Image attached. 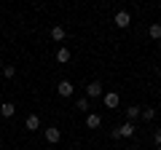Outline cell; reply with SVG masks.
I'll return each instance as SVG.
<instances>
[{
    "instance_id": "cell-2",
    "label": "cell",
    "mask_w": 161,
    "mask_h": 150,
    "mask_svg": "<svg viewBox=\"0 0 161 150\" xmlns=\"http://www.w3.org/2000/svg\"><path fill=\"white\" fill-rule=\"evenodd\" d=\"M102 102H105V107H110V110H113V107H118L121 97H118V94H115V91H108V94H105V97H102Z\"/></svg>"
},
{
    "instance_id": "cell-7",
    "label": "cell",
    "mask_w": 161,
    "mask_h": 150,
    "mask_svg": "<svg viewBox=\"0 0 161 150\" xmlns=\"http://www.w3.org/2000/svg\"><path fill=\"white\" fill-rule=\"evenodd\" d=\"M24 126H27V131H38V129H40V118H38V115L32 113V115H27Z\"/></svg>"
},
{
    "instance_id": "cell-5",
    "label": "cell",
    "mask_w": 161,
    "mask_h": 150,
    "mask_svg": "<svg viewBox=\"0 0 161 150\" xmlns=\"http://www.w3.org/2000/svg\"><path fill=\"white\" fill-rule=\"evenodd\" d=\"M86 97H102V83L99 81H92L86 86Z\"/></svg>"
},
{
    "instance_id": "cell-11",
    "label": "cell",
    "mask_w": 161,
    "mask_h": 150,
    "mask_svg": "<svg viewBox=\"0 0 161 150\" xmlns=\"http://www.w3.org/2000/svg\"><path fill=\"white\" fill-rule=\"evenodd\" d=\"M140 115H142V110H140L137 104H129V107H126V118H129V121H132V123L137 121Z\"/></svg>"
},
{
    "instance_id": "cell-16",
    "label": "cell",
    "mask_w": 161,
    "mask_h": 150,
    "mask_svg": "<svg viewBox=\"0 0 161 150\" xmlns=\"http://www.w3.org/2000/svg\"><path fill=\"white\" fill-rule=\"evenodd\" d=\"M3 75H6V78H14V75H16V67H14V64H6V67H3Z\"/></svg>"
},
{
    "instance_id": "cell-18",
    "label": "cell",
    "mask_w": 161,
    "mask_h": 150,
    "mask_svg": "<svg viewBox=\"0 0 161 150\" xmlns=\"http://www.w3.org/2000/svg\"><path fill=\"white\" fill-rule=\"evenodd\" d=\"M156 150H161V145H158V147H156Z\"/></svg>"
},
{
    "instance_id": "cell-17",
    "label": "cell",
    "mask_w": 161,
    "mask_h": 150,
    "mask_svg": "<svg viewBox=\"0 0 161 150\" xmlns=\"http://www.w3.org/2000/svg\"><path fill=\"white\" fill-rule=\"evenodd\" d=\"M153 139H156V145H161V129H156V134H153Z\"/></svg>"
},
{
    "instance_id": "cell-4",
    "label": "cell",
    "mask_w": 161,
    "mask_h": 150,
    "mask_svg": "<svg viewBox=\"0 0 161 150\" xmlns=\"http://www.w3.org/2000/svg\"><path fill=\"white\" fill-rule=\"evenodd\" d=\"M57 91H59V97H73V83L70 81H59V86H57Z\"/></svg>"
},
{
    "instance_id": "cell-13",
    "label": "cell",
    "mask_w": 161,
    "mask_h": 150,
    "mask_svg": "<svg viewBox=\"0 0 161 150\" xmlns=\"http://www.w3.org/2000/svg\"><path fill=\"white\" fill-rule=\"evenodd\" d=\"M148 35L153 38V40H161V24H158V22L150 24V27H148Z\"/></svg>"
},
{
    "instance_id": "cell-9",
    "label": "cell",
    "mask_w": 161,
    "mask_h": 150,
    "mask_svg": "<svg viewBox=\"0 0 161 150\" xmlns=\"http://www.w3.org/2000/svg\"><path fill=\"white\" fill-rule=\"evenodd\" d=\"M86 126L89 129H99V126H102V118H99L97 113H89V115H86Z\"/></svg>"
},
{
    "instance_id": "cell-3",
    "label": "cell",
    "mask_w": 161,
    "mask_h": 150,
    "mask_svg": "<svg viewBox=\"0 0 161 150\" xmlns=\"http://www.w3.org/2000/svg\"><path fill=\"white\" fill-rule=\"evenodd\" d=\"M59 139H62V131H59L57 126H48V129H46V142H51V145H57Z\"/></svg>"
},
{
    "instance_id": "cell-15",
    "label": "cell",
    "mask_w": 161,
    "mask_h": 150,
    "mask_svg": "<svg viewBox=\"0 0 161 150\" xmlns=\"http://www.w3.org/2000/svg\"><path fill=\"white\" fill-rule=\"evenodd\" d=\"M140 118H142V121H153V118H156V110H153V107H145Z\"/></svg>"
},
{
    "instance_id": "cell-8",
    "label": "cell",
    "mask_w": 161,
    "mask_h": 150,
    "mask_svg": "<svg viewBox=\"0 0 161 150\" xmlns=\"http://www.w3.org/2000/svg\"><path fill=\"white\" fill-rule=\"evenodd\" d=\"M118 131H121V137H134V131H137V129H134L132 121H126V123H121V126H118Z\"/></svg>"
},
{
    "instance_id": "cell-10",
    "label": "cell",
    "mask_w": 161,
    "mask_h": 150,
    "mask_svg": "<svg viewBox=\"0 0 161 150\" xmlns=\"http://www.w3.org/2000/svg\"><path fill=\"white\" fill-rule=\"evenodd\" d=\"M57 62H59V64H67V62H70V48H64V46L57 48Z\"/></svg>"
},
{
    "instance_id": "cell-12",
    "label": "cell",
    "mask_w": 161,
    "mask_h": 150,
    "mask_svg": "<svg viewBox=\"0 0 161 150\" xmlns=\"http://www.w3.org/2000/svg\"><path fill=\"white\" fill-rule=\"evenodd\" d=\"M64 35H67V32H64V27H62V24H57V27H51V38H54L57 43H62V40H64Z\"/></svg>"
},
{
    "instance_id": "cell-14",
    "label": "cell",
    "mask_w": 161,
    "mask_h": 150,
    "mask_svg": "<svg viewBox=\"0 0 161 150\" xmlns=\"http://www.w3.org/2000/svg\"><path fill=\"white\" fill-rule=\"evenodd\" d=\"M75 107H78L80 113H89V97H80V99H78V104H75Z\"/></svg>"
},
{
    "instance_id": "cell-1",
    "label": "cell",
    "mask_w": 161,
    "mask_h": 150,
    "mask_svg": "<svg viewBox=\"0 0 161 150\" xmlns=\"http://www.w3.org/2000/svg\"><path fill=\"white\" fill-rule=\"evenodd\" d=\"M113 22H115V27H121V29H126L129 24H132V16H129V11H118L113 16Z\"/></svg>"
},
{
    "instance_id": "cell-6",
    "label": "cell",
    "mask_w": 161,
    "mask_h": 150,
    "mask_svg": "<svg viewBox=\"0 0 161 150\" xmlns=\"http://www.w3.org/2000/svg\"><path fill=\"white\" fill-rule=\"evenodd\" d=\"M14 113H16V104L14 102H3L0 104V115L3 118H14Z\"/></svg>"
}]
</instances>
